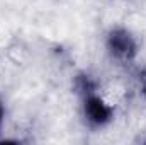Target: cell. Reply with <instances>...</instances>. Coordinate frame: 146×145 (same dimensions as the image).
Returning a JSON list of instances; mask_svg holds the SVG:
<instances>
[{
    "label": "cell",
    "instance_id": "277c9868",
    "mask_svg": "<svg viewBox=\"0 0 146 145\" xmlns=\"http://www.w3.org/2000/svg\"><path fill=\"white\" fill-rule=\"evenodd\" d=\"M145 142H146V140H145Z\"/></svg>",
    "mask_w": 146,
    "mask_h": 145
},
{
    "label": "cell",
    "instance_id": "6da1fadb",
    "mask_svg": "<svg viewBox=\"0 0 146 145\" xmlns=\"http://www.w3.org/2000/svg\"><path fill=\"white\" fill-rule=\"evenodd\" d=\"M76 96L80 99V114L87 128L99 132L107 128L114 121V116H115L114 106H110L99 94V89H90Z\"/></svg>",
    "mask_w": 146,
    "mask_h": 145
},
{
    "label": "cell",
    "instance_id": "7a4b0ae2",
    "mask_svg": "<svg viewBox=\"0 0 146 145\" xmlns=\"http://www.w3.org/2000/svg\"><path fill=\"white\" fill-rule=\"evenodd\" d=\"M106 51L112 62L117 65H129L138 58L139 41L131 29L124 26H112L106 33L104 39Z\"/></svg>",
    "mask_w": 146,
    "mask_h": 145
},
{
    "label": "cell",
    "instance_id": "3957f363",
    "mask_svg": "<svg viewBox=\"0 0 146 145\" xmlns=\"http://www.w3.org/2000/svg\"><path fill=\"white\" fill-rule=\"evenodd\" d=\"M3 123H5V106L0 99V135H2V130H3Z\"/></svg>",
    "mask_w": 146,
    "mask_h": 145
}]
</instances>
